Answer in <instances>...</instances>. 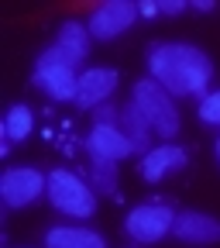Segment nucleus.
Segmentation results:
<instances>
[{
	"mask_svg": "<svg viewBox=\"0 0 220 248\" xmlns=\"http://www.w3.org/2000/svg\"><path fill=\"white\" fill-rule=\"evenodd\" d=\"M148 76L172 97H203L213 83V62L190 42H162L148 52Z\"/></svg>",
	"mask_w": 220,
	"mask_h": 248,
	"instance_id": "obj_1",
	"label": "nucleus"
},
{
	"mask_svg": "<svg viewBox=\"0 0 220 248\" xmlns=\"http://www.w3.org/2000/svg\"><path fill=\"white\" fill-rule=\"evenodd\" d=\"M131 104L145 114V121L151 124V131L159 135L162 141H172L182 128V117H179V107H176V97L162 86L155 83L151 76L138 79L134 83V93H131Z\"/></svg>",
	"mask_w": 220,
	"mask_h": 248,
	"instance_id": "obj_2",
	"label": "nucleus"
},
{
	"mask_svg": "<svg viewBox=\"0 0 220 248\" xmlns=\"http://www.w3.org/2000/svg\"><path fill=\"white\" fill-rule=\"evenodd\" d=\"M48 203L66 214V217H79V221H86V217L97 214V190L89 186V179H83L79 172L73 169H52L48 172Z\"/></svg>",
	"mask_w": 220,
	"mask_h": 248,
	"instance_id": "obj_3",
	"label": "nucleus"
},
{
	"mask_svg": "<svg viewBox=\"0 0 220 248\" xmlns=\"http://www.w3.org/2000/svg\"><path fill=\"white\" fill-rule=\"evenodd\" d=\"M35 86H42L52 100H73L76 104V93H79V73H76V66L62 55L55 45H48L42 55H38V62H35Z\"/></svg>",
	"mask_w": 220,
	"mask_h": 248,
	"instance_id": "obj_4",
	"label": "nucleus"
},
{
	"mask_svg": "<svg viewBox=\"0 0 220 248\" xmlns=\"http://www.w3.org/2000/svg\"><path fill=\"white\" fill-rule=\"evenodd\" d=\"M45 193H48V176L35 166H11L0 176V197H4V203L11 210L31 207Z\"/></svg>",
	"mask_w": 220,
	"mask_h": 248,
	"instance_id": "obj_5",
	"label": "nucleus"
},
{
	"mask_svg": "<svg viewBox=\"0 0 220 248\" xmlns=\"http://www.w3.org/2000/svg\"><path fill=\"white\" fill-rule=\"evenodd\" d=\"M172 224H176V210L169 203H138L124 217V231L141 245L162 241L165 234H172Z\"/></svg>",
	"mask_w": 220,
	"mask_h": 248,
	"instance_id": "obj_6",
	"label": "nucleus"
},
{
	"mask_svg": "<svg viewBox=\"0 0 220 248\" xmlns=\"http://www.w3.org/2000/svg\"><path fill=\"white\" fill-rule=\"evenodd\" d=\"M138 17H141V11H138L134 0H107V4L93 7L86 28H89V35H93V38L110 42V38H120Z\"/></svg>",
	"mask_w": 220,
	"mask_h": 248,
	"instance_id": "obj_7",
	"label": "nucleus"
},
{
	"mask_svg": "<svg viewBox=\"0 0 220 248\" xmlns=\"http://www.w3.org/2000/svg\"><path fill=\"white\" fill-rule=\"evenodd\" d=\"M83 148L89 152L93 162H120L128 155H134V145L120 131V124H93Z\"/></svg>",
	"mask_w": 220,
	"mask_h": 248,
	"instance_id": "obj_8",
	"label": "nucleus"
},
{
	"mask_svg": "<svg viewBox=\"0 0 220 248\" xmlns=\"http://www.w3.org/2000/svg\"><path fill=\"white\" fill-rule=\"evenodd\" d=\"M117 90V69L110 66H89L79 73V93H76V104L83 110H97L100 104H107Z\"/></svg>",
	"mask_w": 220,
	"mask_h": 248,
	"instance_id": "obj_9",
	"label": "nucleus"
},
{
	"mask_svg": "<svg viewBox=\"0 0 220 248\" xmlns=\"http://www.w3.org/2000/svg\"><path fill=\"white\" fill-rule=\"evenodd\" d=\"M172 238H179L186 245H217L220 241V217L203 214V210H179L176 224H172Z\"/></svg>",
	"mask_w": 220,
	"mask_h": 248,
	"instance_id": "obj_10",
	"label": "nucleus"
},
{
	"mask_svg": "<svg viewBox=\"0 0 220 248\" xmlns=\"http://www.w3.org/2000/svg\"><path fill=\"white\" fill-rule=\"evenodd\" d=\"M186 162H190V155H186L182 145L162 141V145H155V148H148V152L141 155V176H145L148 183H159V179H165V176L186 169Z\"/></svg>",
	"mask_w": 220,
	"mask_h": 248,
	"instance_id": "obj_11",
	"label": "nucleus"
},
{
	"mask_svg": "<svg viewBox=\"0 0 220 248\" xmlns=\"http://www.w3.org/2000/svg\"><path fill=\"white\" fill-rule=\"evenodd\" d=\"M45 248H107V238L83 224H55L45 231Z\"/></svg>",
	"mask_w": 220,
	"mask_h": 248,
	"instance_id": "obj_12",
	"label": "nucleus"
},
{
	"mask_svg": "<svg viewBox=\"0 0 220 248\" xmlns=\"http://www.w3.org/2000/svg\"><path fill=\"white\" fill-rule=\"evenodd\" d=\"M89 38L93 35H89V28L83 21H62L59 24V35H55V48L79 69L83 62L89 59Z\"/></svg>",
	"mask_w": 220,
	"mask_h": 248,
	"instance_id": "obj_13",
	"label": "nucleus"
},
{
	"mask_svg": "<svg viewBox=\"0 0 220 248\" xmlns=\"http://www.w3.org/2000/svg\"><path fill=\"white\" fill-rule=\"evenodd\" d=\"M117 124H120V131L131 138L134 152H141V155H145V152L151 148L148 141H151V135H155V131H151V124L145 121V114H141L134 104H128V107L120 110V121H117Z\"/></svg>",
	"mask_w": 220,
	"mask_h": 248,
	"instance_id": "obj_14",
	"label": "nucleus"
},
{
	"mask_svg": "<svg viewBox=\"0 0 220 248\" xmlns=\"http://www.w3.org/2000/svg\"><path fill=\"white\" fill-rule=\"evenodd\" d=\"M31 128H35V117H31V107L28 104H14L4 117V135L11 141H24L31 135Z\"/></svg>",
	"mask_w": 220,
	"mask_h": 248,
	"instance_id": "obj_15",
	"label": "nucleus"
},
{
	"mask_svg": "<svg viewBox=\"0 0 220 248\" xmlns=\"http://www.w3.org/2000/svg\"><path fill=\"white\" fill-rule=\"evenodd\" d=\"M89 186L97 190V197L117 193V162H93L89 166Z\"/></svg>",
	"mask_w": 220,
	"mask_h": 248,
	"instance_id": "obj_16",
	"label": "nucleus"
},
{
	"mask_svg": "<svg viewBox=\"0 0 220 248\" xmlns=\"http://www.w3.org/2000/svg\"><path fill=\"white\" fill-rule=\"evenodd\" d=\"M196 114H200L203 124H213V128H220V90L203 93L200 104H196Z\"/></svg>",
	"mask_w": 220,
	"mask_h": 248,
	"instance_id": "obj_17",
	"label": "nucleus"
},
{
	"mask_svg": "<svg viewBox=\"0 0 220 248\" xmlns=\"http://www.w3.org/2000/svg\"><path fill=\"white\" fill-rule=\"evenodd\" d=\"M186 7H193L190 0H159V11H162L165 17H176V14H182Z\"/></svg>",
	"mask_w": 220,
	"mask_h": 248,
	"instance_id": "obj_18",
	"label": "nucleus"
},
{
	"mask_svg": "<svg viewBox=\"0 0 220 248\" xmlns=\"http://www.w3.org/2000/svg\"><path fill=\"white\" fill-rule=\"evenodd\" d=\"M138 11H141V17H155V14H162V11H159V0H141Z\"/></svg>",
	"mask_w": 220,
	"mask_h": 248,
	"instance_id": "obj_19",
	"label": "nucleus"
},
{
	"mask_svg": "<svg viewBox=\"0 0 220 248\" xmlns=\"http://www.w3.org/2000/svg\"><path fill=\"white\" fill-rule=\"evenodd\" d=\"M217 4L213 0H193V11H200V14H206V11H213Z\"/></svg>",
	"mask_w": 220,
	"mask_h": 248,
	"instance_id": "obj_20",
	"label": "nucleus"
},
{
	"mask_svg": "<svg viewBox=\"0 0 220 248\" xmlns=\"http://www.w3.org/2000/svg\"><path fill=\"white\" fill-rule=\"evenodd\" d=\"M213 152H217V162H220V138H217V145H213Z\"/></svg>",
	"mask_w": 220,
	"mask_h": 248,
	"instance_id": "obj_21",
	"label": "nucleus"
}]
</instances>
